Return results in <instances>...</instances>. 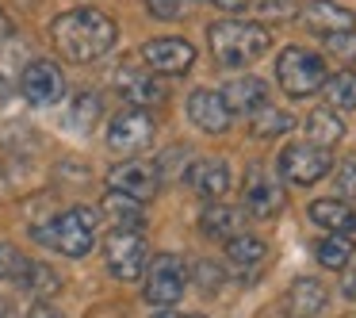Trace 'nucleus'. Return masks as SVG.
<instances>
[{"mask_svg": "<svg viewBox=\"0 0 356 318\" xmlns=\"http://www.w3.org/2000/svg\"><path fill=\"white\" fill-rule=\"evenodd\" d=\"M222 246H226V264H230L234 272H241V276H253L264 264V257H268V246H264L261 238H253V234H234Z\"/></svg>", "mask_w": 356, "mask_h": 318, "instance_id": "obj_20", "label": "nucleus"}, {"mask_svg": "<svg viewBox=\"0 0 356 318\" xmlns=\"http://www.w3.org/2000/svg\"><path fill=\"white\" fill-rule=\"evenodd\" d=\"M0 318H12V310H8V303L0 299Z\"/></svg>", "mask_w": 356, "mask_h": 318, "instance_id": "obj_39", "label": "nucleus"}, {"mask_svg": "<svg viewBox=\"0 0 356 318\" xmlns=\"http://www.w3.org/2000/svg\"><path fill=\"white\" fill-rule=\"evenodd\" d=\"M27 261L31 257H24L16 246H8V241H0V280H12V284H19L27 272Z\"/></svg>", "mask_w": 356, "mask_h": 318, "instance_id": "obj_28", "label": "nucleus"}, {"mask_svg": "<svg viewBox=\"0 0 356 318\" xmlns=\"http://www.w3.org/2000/svg\"><path fill=\"white\" fill-rule=\"evenodd\" d=\"M100 211L111 218V226H115V230H142V226H146L142 203L127 200V196H119V192H108V196H104V207H100Z\"/></svg>", "mask_w": 356, "mask_h": 318, "instance_id": "obj_24", "label": "nucleus"}, {"mask_svg": "<svg viewBox=\"0 0 356 318\" xmlns=\"http://www.w3.org/2000/svg\"><path fill=\"white\" fill-rule=\"evenodd\" d=\"M330 150L314 146V142H287L280 150V177L295 188H310L330 173Z\"/></svg>", "mask_w": 356, "mask_h": 318, "instance_id": "obj_7", "label": "nucleus"}, {"mask_svg": "<svg viewBox=\"0 0 356 318\" xmlns=\"http://www.w3.org/2000/svg\"><path fill=\"white\" fill-rule=\"evenodd\" d=\"M19 287H27L31 295L50 299V295L62 292V276H58L50 264H42V261H27V272H24V280H19Z\"/></svg>", "mask_w": 356, "mask_h": 318, "instance_id": "obj_27", "label": "nucleus"}, {"mask_svg": "<svg viewBox=\"0 0 356 318\" xmlns=\"http://www.w3.org/2000/svg\"><path fill=\"white\" fill-rule=\"evenodd\" d=\"M188 292V264L180 261L177 253H157L149 257L146 264V284H142V295L154 307H177Z\"/></svg>", "mask_w": 356, "mask_h": 318, "instance_id": "obj_5", "label": "nucleus"}, {"mask_svg": "<svg viewBox=\"0 0 356 318\" xmlns=\"http://www.w3.org/2000/svg\"><path fill=\"white\" fill-rule=\"evenodd\" d=\"M115 19L108 12L92 8V4H81L70 8L62 16H54L50 24V39H54L58 54L70 58V62H96L115 47Z\"/></svg>", "mask_w": 356, "mask_h": 318, "instance_id": "obj_1", "label": "nucleus"}, {"mask_svg": "<svg viewBox=\"0 0 356 318\" xmlns=\"http://www.w3.org/2000/svg\"><path fill=\"white\" fill-rule=\"evenodd\" d=\"M31 318H62V315H58L54 307H47V303H39V307L31 310Z\"/></svg>", "mask_w": 356, "mask_h": 318, "instance_id": "obj_36", "label": "nucleus"}, {"mask_svg": "<svg viewBox=\"0 0 356 318\" xmlns=\"http://www.w3.org/2000/svg\"><path fill=\"white\" fill-rule=\"evenodd\" d=\"M353 257H356V246L345 234H322V238L314 241V261L322 264L325 272H345Z\"/></svg>", "mask_w": 356, "mask_h": 318, "instance_id": "obj_22", "label": "nucleus"}, {"mask_svg": "<svg viewBox=\"0 0 356 318\" xmlns=\"http://www.w3.org/2000/svg\"><path fill=\"white\" fill-rule=\"evenodd\" d=\"M337 188H341V196H356V154L341 161V169H337Z\"/></svg>", "mask_w": 356, "mask_h": 318, "instance_id": "obj_31", "label": "nucleus"}, {"mask_svg": "<svg viewBox=\"0 0 356 318\" xmlns=\"http://www.w3.org/2000/svg\"><path fill=\"white\" fill-rule=\"evenodd\" d=\"M154 318H203V315H180V310H161V315H154Z\"/></svg>", "mask_w": 356, "mask_h": 318, "instance_id": "obj_38", "label": "nucleus"}, {"mask_svg": "<svg viewBox=\"0 0 356 318\" xmlns=\"http://www.w3.org/2000/svg\"><path fill=\"white\" fill-rule=\"evenodd\" d=\"M96 116H100V96L96 93H77V100H73V123H77L81 131H88Z\"/></svg>", "mask_w": 356, "mask_h": 318, "instance_id": "obj_29", "label": "nucleus"}, {"mask_svg": "<svg viewBox=\"0 0 356 318\" xmlns=\"http://www.w3.org/2000/svg\"><path fill=\"white\" fill-rule=\"evenodd\" d=\"M207 47L222 70H245L257 58L272 50V35L264 24H249V19H218L207 27Z\"/></svg>", "mask_w": 356, "mask_h": 318, "instance_id": "obj_2", "label": "nucleus"}, {"mask_svg": "<svg viewBox=\"0 0 356 318\" xmlns=\"http://www.w3.org/2000/svg\"><path fill=\"white\" fill-rule=\"evenodd\" d=\"M19 93H24V100L35 104V108H50V104H58L65 96L62 65L50 62V58H35V62H27V70L19 73Z\"/></svg>", "mask_w": 356, "mask_h": 318, "instance_id": "obj_9", "label": "nucleus"}, {"mask_svg": "<svg viewBox=\"0 0 356 318\" xmlns=\"http://www.w3.org/2000/svg\"><path fill=\"white\" fill-rule=\"evenodd\" d=\"M146 8L157 19H177V16H184V0H146Z\"/></svg>", "mask_w": 356, "mask_h": 318, "instance_id": "obj_30", "label": "nucleus"}, {"mask_svg": "<svg viewBox=\"0 0 356 318\" xmlns=\"http://www.w3.org/2000/svg\"><path fill=\"white\" fill-rule=\"evenodd\" d=\"M12 31H16V24L8 19V12H0V42H8Z\"/></svg>", "mask_w": 356, "mask_h": 318, "instance_id": "obj_35", "label": "nucleus"}, {"mask_svg": "<svg viewBox=\"0 0 356 318\" xmlns=\"http://www.w3.org/2000/svg\"><path fill=\"white\" fill-rule=\"evenodd\" d=\"M96 226H100V218L92 207H65L54 218L35 226L31 238L62 257H88L96 246Z\"/></svg>", "mask_w": 356, "mask_h": 318, "instance_id": "obj_3", "label": "nucleus"}, {"mask_svg": "<svg viewBox=\"0 0 356 318\" xmlns=\"http://www.w3.org/2000/svg\"><path fill=\"white\" fill-rule=\"evenodd\" d=\"M157 188H161V177H157L154 161L131 157V161H119L108 169V192H119L134 203H149L157 196Z\"/></svg>", "mask_w": 356, "mask_h": 318, "instance_id": "obj_10", "label": "nucleus"}, {"mask_svg": "<svg viewBox=\"0 0 356 318\" xmlns=\"http://www.w3.org/2000/svg\"><path fill=\"white\" fill-rule=\"evenodd\" d=\"M115 88L119 96H123L131 108H157V104H165V85L157 73H146V70H134L131 62H123L115 70Z\"/></svg>", "mask_w": 356, "mask_h": 318, "instance_id": "obj_13", "label": "nucleus"}, {"mask_svg": "<svg viewBox=\"0 0 356 318\" xmlns=\"http://www.w3.org/2000/svg\"><path fill=\"white\" fill-rule=\"evenodd\" d=\"M238 226H241V211L226 207V203H218V200H211L200 215V234L211 241H230L234 234H238Z\"/></svg>", "mask_w": 356, "mask_h": 318, "instance_id": "obj_21", "label": "nucleus"}, {"mask_svg": "<svg viewBox=\"0 0 356 318\" xmlns=\"http://www.w3.org/2000/svg\"><path fill=\"white\" fill-rule=\"evenodd\" d=\"M241 200H245V211L257 218H276L284 211V188L276 184L264 165H249L245 184H241Z\"/></svg>", "mask_w": 356, "mask_h": 318, "instance_id": "obj_12", "label": "nucleus"}, {"mask_svg": "<svg viewBox=\"0 0 356 318\" xmlns=\"http://www.w3.org/2000/svg\"><path fill=\"white\" fill-rule=\"evenodd\" d=\"M276 81L291 100H307V96H314L318 88L325 85V62L314 50L287 47L284 54L276 58Z\"/></svg>", "mask_w": 356, "mask_h": 318, "instance_id": "obj_4", "label": "nucleus"}, {"mask_svg": "<svg viewBox=\"0 0 356 318\" xmlns=\"http://www.w3.org/2000/svg\"><path fill=\"white\" fill-rule=\"evenodd\" d=\"M325 303H330V292L314 276H295L287 295H284V307L291 318H318L325 310Z\"/></svg>", "mask_w": 356, "mask_h": 318, "instance_id": "obj_17", "label": "nucleus"}, {"mask_svg": "<svg viewBox=\"0 0 356 318\" xmlns=\"http://www.w3.org/2000/svg\"><path fill=\"white\" fill-rule=\"evenodd\" d=\"M142 62L157 73V77H184L195 65V47L180 35H161L142 47Z\"/></svg>", "mask_w": 356, "mask_h": 318, "instance_id": "obj_11", "label": "nucleus"}, {"mask_svg": "<svg viewBox=\"0 0 356 318\" xmlns=\"http://www.w3.org/2000/svg\"><path fill=\"white\" fill-rule=\"evenodd\" d=\"M222 104L230 116H257L261 108H268V85L253 73H241V77L226 81L222 85Z\"/></svg>", "mask_w": 356, "mask_h": 318, "instance_id": "obj_14", "label": "nucleus"}, {"mask_svg": "<svg viewBox=\"0 0 356 318\" xmlns=\"http://www.w3.org/2000/svg\"><path fill=\"white\" fill-rule=\"evenodd\" d=\"M207 4H215L222 12H245L249 8V0H207Z\"/></svg>", "mask_w": 356, "mask_h": 318, "instance_id": "obj_34", "label": "nucleus"}, {"mask_svg": "<svg viewBox=\"0 0 356 318\" xmlns=\"http://www.w3.org/2000/svg\"><path fill=\"white\" fill-rule=\"evenodd\" d=\"M154 116L142 108H123L111 116L108 123V150H115V154H142L146 146H154Z\"/></svg>", "mask_w": 356, "mask_h": 318, "instance_id": "obj_8", "label": "nucleus"}, {"mask_svg": "<svg viewBox=\"0 0 356 318\" xmlns=\"http://www.w3.org/2000/svg\"><path fill=\"white\" fill-rule=\"evenodd\" d=\"M341 138H345V123L337 119V111L314 108L307 116V142H314V146H322V150H333Z\"/></svg>", "mask_w": 356, "mask_h": 318, "instance_id": "obj_23", "label": "nucleus"}, {"mask_svg": "<svg viewBox=\"0 0 356 318\" xmlns=\"http://www.w3.org/2000/svg\"><path fill=\"white\" fill-rule=\"evenodd\" d=\"M302 24L310 27L314 35H345L356 27V12H348L345 4L337 0H310L307 8H302Z\"/></svg>", "mask_w": 356, "mask_h": 318, "instance_id": "obj_16", "label": "nucleus"}, {"mask_svg": "<svg viewBox=\"0 0 356 318\" xmlns=\"http://www.w3.org/2000/svg\"><path fill=\"white\" fill-rule=\"evenodd\" d=\"M295 127V119L287 116L284 108H261L253 116V123H249V134H253V138H261V142H268V138H280V134H287Z\"/></svg>", "mask_w": 356, "mask_h": 318, "instance_id": "obj_26", "label": "nucleus"}, {"mask_svg": "<svg viewBox=\"0 0 356 318\" xmlns=\"http://www.w3.org/2000/svg\"><path fill=\"white\" fill-rule=\"evenodd\" d=\"M192 276L200 280V284H207V292H218V287H222V269H215L211 261L195 264V269H192Z\"/></svg>", "mask_w": 356, "mask_h": 318, "instance_id": "obj_32", "label": "nucleus"}, {"mask_svg": "<svg viewBox=\"0 0 356 318\" xmlns=\"http://www.w3.org/2000/svg\"><path fill=\"white\" fill-rule=\"evenodd\" d=\"M330 111H356V70H341L322 85Z\"/></svg>", "mask_w": 356, "mask_h": 318, "instance_id": "obj_25", "label": "nucleus"}, {"mask_svg": "<svg viewBox=\"0 0 356 318\" xmlns=\"http://www.w3.org/2000/svg\"><path fill=\"white\" fill-rule=\"evenodd\" d=\"M188 119H192L195 131L203 134H226L230 131V111H226L222 96L211 93V88H195L192 96H188Z\"/></svg>", "mask_w": 356, "mask_h": 318, "instance_id": "obj_15", "label": "nucleus"}, {"mask_svg": "<svg viewBox=\"0 0 356 318\" xmlns=\"http://www.w3.org/2000/svg\"><path fill=\"white\" fill-rule=\"evenodd\" d=\"M104 264L115 280L131 284L146 272L149 264V246H146V234L142 230H111L104 238Z\"/></svg>", "mask_w": 356, "mask_h": 318, "instance_id": "obj_6", "label": "nucleus"}, {"mask_svg": "<svg viewBox=\"0 0 356 318\" xmlns=\"http://www.w3.org/2000/svg\"><path fill=\"white\" fill-rule=\"evenodd\" d=\"M230 180H234L230 169H226V161H218V157H200V161H192V169H188V184H192L203 200L226 196L230 192Z\"/></svg>", "mask_w": 356, "mask_h": 318, "instance_id": "obj_19", "label": "nucleus"}, {"mask_svg": "<svg viewBox=\"0 0 356 318\" xmlns=\"http://www.w3.org/2000/svg\"><path fill=\"white\" fill-rule=\"evenodd\" d=\"M341 292H345V299L356 303V276H345V284H341Z\"/></svg>", "mask_w": 356, "mask_h": 318, "instance_id": "obj_37", "label": "nucleus"}, {"mask_svg": "<svg viewBox=\"0 0 356 318\" xmlns=\"http://www.w3.org/2000/svg\"><path fill=\"white\" fill-rule=\"evenodd\" d=\"M310 223L322 226L325 234H345V238H353L356 234V207L345 200H314L307 207Z\"/></svg>", "mask_w": 356, "mask_h": 318, "instance_id": "obj_18", "label": "nucleus"}, {"mask_svg": "<svg viewBox=\"0 0 356 318\" xmlns=\"http://www.w3.org/2000/svg\"><path fill=\"white\" fill-rule=\"evenodd\" d=\"M330 50L337 58H345V62H353L356 58V35L345 31V35H330Z\"/></svg>", "mask_w": 356, "mask_h": 318, "instance_id": "obj_33", "label": "nucleus"}]
</instances>
